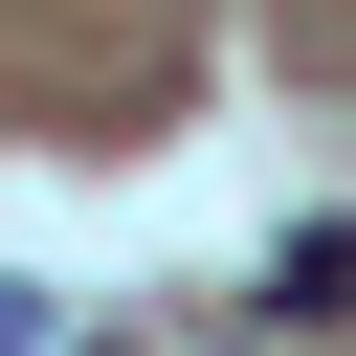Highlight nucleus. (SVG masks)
<instances>
[{"label":"nucleus","instance_id":"obj_1","mask_svg":"<svg viewBox=\"0 0 356 356\" xmlns=\"http://www.w3.org/2000/svg\"><path fill=\"white\" fill-rule=\"evenodd\" d=\"M289 312H312V334H356V245H334V222L289 245Z\"/></svg>","mask_w":356,"mask_h":356}]
</instances>
